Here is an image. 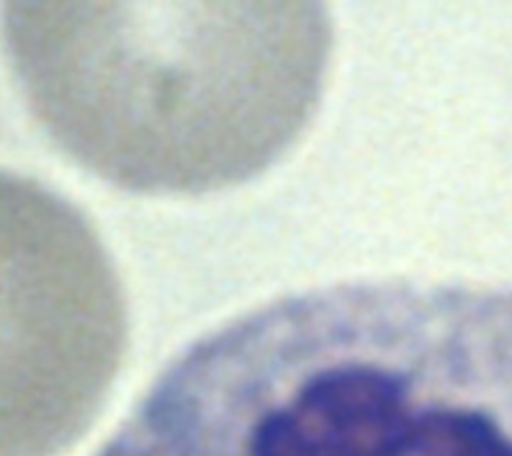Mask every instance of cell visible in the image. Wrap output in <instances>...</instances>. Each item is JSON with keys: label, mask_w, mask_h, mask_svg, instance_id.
I'll return each instance as SVG.
<instances>
[{"label": "cell", "mask_w": 512, "mask_h": 456, "mask_svg": "<svg viewBox=\"0 0 512 456\" xmlns=\"http://www.w3.org/2000/svg\"><path fill=\"white\" fill-rule=\"evenodd\" d=\"M126 342L120 282L90 222L0 170V456H56L92 422Z\"/></svg>", "instance_id": "obj_2"}, {"label": "cell", "mask_w": 512, "mask_h": 456, "mask_svg": "<svg viewBox=\"0 0 512 456\" xmlns=\"http://www.w3.org/2000/svg\"><path fill=\"white\" fill-rule=\"evenodd\" d=\"M2 38L50 138L138 192L196 194L270 166L330 52L316 2H10Z\"/></svg>", "instance_id": "obj_1"}]
</instances>
